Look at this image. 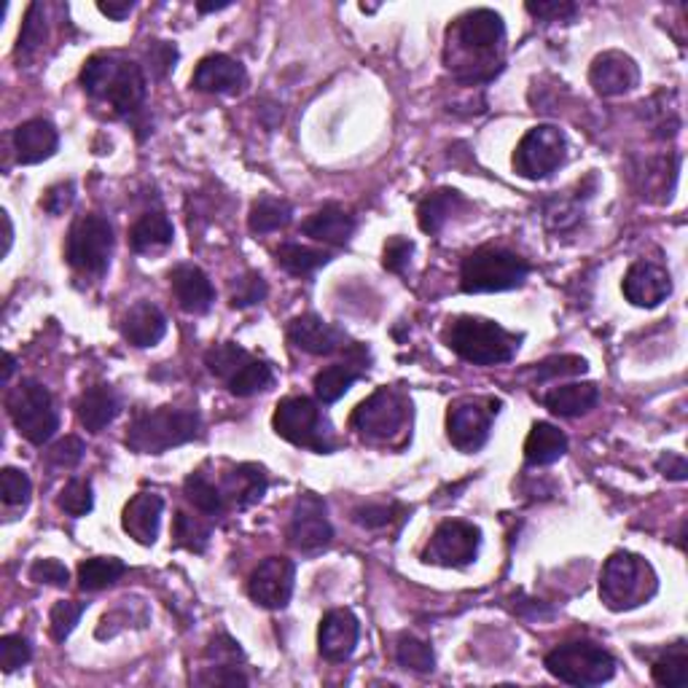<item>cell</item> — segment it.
<instances>
[{
	"mask_svg": "<svg viewBox=\"0 0 688 688\" xmlns=\"http://www.w3.org/2000/svg\"><path fill=\"white\" fill-rule=\"evenodd\" d=\"M446 41H450V46L455 44L452 57H446V63H450V70L460 74L457 76L460 81H487V78H492L503 68L500 65V52H503L506 44V25L498 11H466V14L452 22Z\"/></svg>",
	"mask_w": 688,
	"mask_h": 688,
	"instance_id": "obj_1",
	"label": "cell"
},
{
	"mask_svg": "<svg viewBox=\"0 0 688 688\" xmlns=\"http://www.w3.org/2000/svg\"><path fill=\"white\" fill-rule=\"evenodd\" d=\"M81 87L89 98L111 102L119 116L137 113L146 100V76L141 65L106 54L87 59L81 70Z\"/></svg>",
	"mask_w": 688,
	"mask_h": 688,
	"instance_id": "obj_2",
	"label": "cell"
},
{
	"mask_svg": "<svg viewBox=\"0 0 688 688\" xmlns=\"http://www.w3.org/2000/svg\"><path fill=\"white\" fill-rule=\"evenodd\" d=\"M446 347L474 366H498L514 360L522 336L511 334L490 318L460 315L446 325Z\"/></svg>",
	"mask_w": 688,
	"mask_h": 688,
	"instance_id": "obj_3",
	"label": "cell"
},
{
	"mask_svg": "<svg viewBox=\"0 0 688 688\" xmlns=\"http://www.w3.org/2000/svg\"><path fill=\"white\" fill-rule=\"evenodd\" d=\"M199 436V414L189 409L162 407L135 414L126 428V446L137 455H165L167 450L195 442Z\"/></svg>",
	"mask_w": 688,
	"mask_h": 688,
	"instance_id": "obj_4",
	"label": "cell"
},
{
	"mask_svg": "<svg viewBox=\"0 0 688 688\" xmlns=\"http://www.w3.org/2000/svg\"><path fill=\"white\" fill-rule=\"evenodd\" d=\"M656 573L643 557L615 552L600 573V597L611 611H632L656 595Z\"/></svg>",
	"mask_w": 688,
	"mask_h": 688,
	"instance_id": "obj_5",
	"label": "cell"
},
{
	"mask_svg": "<svg viewBox=\"0 0 688 688\" xmlns=\"http://www.w3.org/2000/svg\"><path fill=\"white\" fill-rule=\"evenodd\" d=\"M530 264L506 247H479L463 258L460 288L466 293H500L524 286Z\"/></svg>",
	"mask_w": 688,
	"mask_h": 688,
	"instance_id": "obj_6",
	"label": "cell"
},
{
	"mask_svg": "<svg viewBox=\"0 0 688 688\" xmlns=\"http://www.w3.org/2000/svg\"><path fill=\"white\" fill-rule=\"evenodd\" d=\"M271 425H275V433L280 439L296 446H307V450L320 452V455H329L336 446L331 422L320 412L318 403L307 396L282 398L277 403Z\"/></svg>",
	"mask_w": 688,
	"mask_h": 688,
	"instance_id": "obj_7",
	"label": "cell"
},
{
	"mask_svg": "<svg viewBox=\"0 0 688 688\" xmlns=\"http://www.w3.org/2000/svg\"><path fill=\"white\" fill-rule=\"evenodd\" d=\"M546 669L567 686H602L613 678L615 659L611 651L589 640H573L546 654Z\"/></svg>",
	"mask_w": 688,
	"mask_h": 688,
	"instance_id": "obj_8",
	"label": "cell"
},
{
	"mask_svg": "<svg viewBox=\"0 0 688 688\" xmlns=\"http://www.w3.org/2000/svg\"><path fill=\"white\" fill-rule=\"evenodd\" d=\"M5 409L16 431L30 444L44 446L59 431V412L54 407V398L38 379H22L16 388H11L5 396Z\"/></svg>",
	"mask_w": 688,
	"mask_h": 688,
	"instance_id": "obj_9",
	"label": "cell"
},
{
	"mask_svg": "<svg viewBox=\"0 0 688 688\" xmlns=\"http://www.w3.org/2000/svg\"><path fill=\"white\" fill-rule=\"evenodd\" d=\"M204 366H208L210 374L226 382L229 393L247 398L264 393V390L271 388L275 382V371L267 360H258L247 353L245 347L234 342H223L210 347L204 353Z\"/></svg>",
	"mask_w": 688,
	"mask_h": 688,
	"instance_id": "obj_10",
	"label": "cell"
},
{
	"mask_svg": "<svg viewBox=\"0 0 688 688\" xmlns=\"http://www.w3.org/2000/svg\"><path fill=\"white\" fill-rule=\"evenodd\" d=\"M113 226L98 213L81 215L74 221L65 243V258L81 275L102 277L111 267Z\"/></svg>",
	"mask_w": 688,
	"mask_h": 688,
	"instance_id": "obj_11",
	"label": "cell"
},
{
	"mask_svg": "<svg viewBox=\"0 0 688 688\" xmlns=\"http://www.w3.org/2000/svg\"><path fill=\"white\" fill-rule=\"evenodd\" d=\"M409 414L412 403L407 401V396L398 393L396 388H379L364 403H358L349 425L369 442H390L407 428Z\"/></svg>",
	"mask_w": 688,
	"mask_h": 688,
	"instance_id": "obj_12",
	"label": "cell"
},
{
	"mask_svg": "<svg viewBox=\"0 0 688 688\" xmlns=\"http://www.w3.org/2000/svg\"><path fill=\"white\" fill-rule=\"evenodd\" d=\"M567 141L554 124H539L519 141L514 151V170L528 180L548 178L565 162Z\"/></svg>",
	"mask_w": 688,
	"mask_h": 688,
	"instance_id": "obj_13",
	"label": "cell"
},
{
	"mask_svg": "<svg viewBox=\"0 0 688 688\" xmlns=\"http://www.w3.org/2000/svg\"><path fill=\"white\" fill-rule=\"evenodd\" d=\"M498 401L490 398H463L455 407H450L446 414V436L452 446L460 452H479L487 444L492 431V420L498 414Z\"/></svg>",
	"mask_w": 688,
	"mask_h": 688,
	"instance_id": "obj_14",
	"label": "cell"
},
{
	"mask_svg": "<svg viewBox=\"0 0 688 688\" xmlns=\"http://www.w3.org/2000/svg\"><path fill=\"white\" fill-rule=\"evenodd\" d=\"M481 546V530L460 519H446L431 535L422 559L442 567H466L476 559Z\"/></svg>",
	"mask_w": 688,
	"mask_h": 688,
	"instance_id": "obj_15",
	"label": "cell"
},
{
	"mask_svg": "<svg viewBox=\"0 0 688 688\" xmlns=\"http://www.w3.org/2000/svg\"><path fill=\"white\" fill-rule=\"evenodd\" d=\"M288 541L304 554H315L334 541V528L325 517V503L318 495H301L288 522Z\"/></svg>",
	"mask_w": 688,
	"mask_h": 688,
	"instance_id": "obj_16",
	"label": "cell"
},
{
	"mask_svg": "<svg viewBox=\"0 0 688 688\" xmlns=\"http://www.w3.org/2000/svg\"><path fill=\"white\" fill-rule=\"evenodd\" d=\"M296 584V565L286 557H267L256 570L251 573L247 581V595L256 606L280 611L291 602Z\"/></svg>",
	"mask_w": 688,
	"mask_h": 688,
	"instance_id": "obj_17",
	"label": "cell"
},
{
	"mask_svg": "<svg viewBox=\"0 0 688 688\" xmlns=\"http://www.w3.org/2000/svg\"><path fill=\"white\" fill-rule=\"evenodd\" d=\"M589 81L597 95L602 98H619L632 92L640 84V68L635 59L624 52H602L597 54L589 68Z\"/></svg>",
	"mask_w": 688,
	"mask_h": 688,
	"instance_id": "obj_18",
	"label": "cell"
},
{
	"mask_svg": "<svg viewBox=\"0 0 688 688\" xmlns=\"http://www.w3.org/2000/svg\"><path fill=\"white\" fill-rule=\"evenodd\" d=\"M358 637H360L358 615L347 611V608H336V611H329L323 615V621H320L318 648L320 654H323V659L344 662L353 656Z\"/></svg>",
	"mask_w": 688,
	"mask_h": 688,
	"instance_id": "obj_19",
	"label": "cell"
},
{
	"mask_svg": "<svg viewBox=\"0 0 688 688\" xmlns=\"http://www.w3.org/2000/svg\"><path fill=\"white\" fill-rule=\"evenodd\" d=\"M624 296L630 304L654 310L669 293H673V280L669 271L654 262H635L624 275Z\"/></svg>",
	"mask_w": 688,
	"mask_h": 688,
	"instance_id": "obj_20",
	"label": "cell"
},
{
	"mask_svg": "<svg viewBox=\"0 0 688 688\" xmlns=\"http://www.w3.org/2000/svg\"><path fill=\"white\" fill-rule=\"evenodd\" d=\"M288 340L307 355H334L349 347L347 334L318 315H299L288 325Z\"/></svg>",
	"mask_w": 688,
	"mask_h": 688,
	"instance_id": "obj_21",
	"label": "cell"
},
{
	"mask_svg": "<svg viewBox=\"0 0 688 688\" xmlns=\"http://www.w3.org/2000/svg\"><path fill=\"white\" fill-rule=\"evenodd\" d=\"M247 84V74L229 54H210L197 65L191 87L208 95H234Z\"/></svg>",
	"mask_w": 688,
	"mask_h": 688,
	"instance_id": "obj_22",
	"label": "cell"
},
{
	"mask_svg": "<svg viewBox=\"0 0 688 688\" xmlns=\"http://www.w3.org/2000/svg\"><path fill=\"white\" fill-rule=\"evenodd\" d=\"M347 353H349V360L325 366L323 371L315 374V396L323 403H336L349 388H353L355 382H358L360 377H364L366 358H369L364 344H349Z\"/></svg>",
	"mask_w": 688,
	"mask_h": 688,
	"instance_id": "obj_23",
	"label": "cell"
},
{
	"mask_svg": "<svg viewBox=\"0 0 688 688\" xmlns=\"http://www.w3.org/2000/svg\"><path fill=\"white\" fill-rule=\"evenodd\" d=\"M162 511H165V500L156 492H141L126 503L122 528L132 541H137L141 546H154L159 539V524H162Z\"/></svg>",
	"mask_w": 688,
	"mask_h": 688,
	"instance_id": "obj_24",
	"label": "cell"
},
{
	"mask_svg": "<svg viewBox=\"0 0 688 688\" xmlns=\"http://www.w3.org/2000/svg\"><path fill=\"white\" fill-rule=\"evenodd\" d=\"M170 286L175 299H178L180 310L189 312V315H204V312L213 307L215 301V288L210 282V277L195 264H180L173 269Z\"/></svg>",
	"mask_w": 688,
	"mask_h": 688,
	"instance_id": "obj_25",
	"label": "cell"
},
{
	"mask_svg": "<svg viewBox=\"0 0 688 688\" xmlns=\"http://www.w3.org/2000/svg\"><path fill=\"white\" fill-rule=\"evenodd\" d=\"M59 148V135L46 119H30L14 130V151L20 165H38L52 159Z\"/></svg>",
	"mask_w": 688,
	"mask_h": 688,
	"instance_id": "obj_26",
	"label": "cell"
},
{
	"mask_svg": "<svg viewBox=\"0 0 688 688\" xmlns=\"http://www.w3.org/2000/svg\"><path fill=\"white\" fill-rule=\"evenodd\" d=\"M267 487H269L267 470L256 466V463H243V466H234L226 476H223L221 490L226 503H232L234 509H251L253 503H258V500L267 495Z\"/></svg>",
	"mask_w": 688,
	"mask_h": 688,
	"instance_id": "obj_27",
	"label": "cell"
},
{
	"mask_svg": "<svg viewBox=\"0 0 688 688\" xmlns=\"http://www.w3.org/2000/svg\"><path fill=\"white\" fill-rule=\"evenodd\" d=\"M167 318L151 301H137L122 320V336L135 347H154L165 340Z\"/></svg>",
	"mask_w": 688,
	"mask_h": 688,
	"instance_id": "obj_28",
	"label": "cell"
},
{
	"mask_svg": "<svg viewBox=\"0 0 688 688\" xmlns=\"http://www.w3.org/2000/svg\"><path fill=\"white\" fill-rule=\"evenodd\" d=\"M119 409H122V398L116 396V390L108 388V385H95V388L84 390L81 398L76 401L78 422L89 433L106 431L116 420Z\"/></svg>",
	"mask_w": 688,
	"mask_h": 688,
	"instance_id": "obj_29",
	"label": "cell"
},
{
	"mask_svg": "<svg viewBox=\"0 0 688 688\" xmlns=\"http://www.w3.org/2000/svg\"><path fill=\"white\" fill-rule=\"evenodd\" d=\"M301 232L325 245H344L355 232V219L340 204H323L304 221Z\"/></svg>",
	"mask_w": 688,
	"mask_h": 688,
	"instance_id": "obj_30",
	"label": "cell"
},
{
	"mask_svg": "<svg viewBox=\"0 0 688 688\" xmlns=\"http://www.w3.org/2000/svg\"><path fill=\"white\" fill-rule=\"evenodd\" d=\"M600 401V388L595 382H576V385H559L552 393L543 396V407L559 418H578L587 414Z\"/></svg>",
	"mask_w": 688,
	"mask_h": 688,
	"instance_id": "obj_31",
	"label": "cell"
},
{
	"mask_svg": "<svg viewBox=\"0 0 688 688\" xmlns=\"http://www.w3.org/2000/svg\"><path fill=\"white\" fill-rule=\"evenodd\" d=\"M567 452V436L552 422H535L524 442V460L528 466H552Z\"/></svg>",
	"mask_w": 688,
	"mask_h": 688,
	"instance_id": "obj_32",
	"label": "cell"
},
{
	"mask_svg": "<svg viewBox=\"0 0 688 688\" xmlns=\"http://www.w3.org/2000/svg\"><path fill=\"white\" fill-rule=\"evenodd\" d=\"M173 223L162 210H151V213L141 215L130 232V245L135 253H151L162 251V247L173 245Z\"/></svg>",
	"mask_w": 688,
	"mask_h": 688,
	"instance_id": "obj_33",
	"label": "cell"
},
{
	"mask_svg": "<svg viewBox=\"0 0 688 688\" xmlns=\"http://www.w3.org/2000/svg\"><path fill=\"white\" fill-rule=\"evenodd\" d=\"M463 197L460 191L455 189H442V191H433L431 197H425L418 208V221L420 229L425 234H436L442 232L444 223L457 213V208H463Z\"/></svg>",
	"mask_w": 688,
	"mask_h": 688,
	"instance_id": "obj_34",
	"label": "cell"
},
{
	"mask_svg": "<svg viewBox=\"0 0 688 688\" xmlns=\"http://www.w3.org/2000/svg\"><path fill=\"white\" fill-rule=\"evenodd\" d=\"M654 684L664 688H686L688 686V645L686 640L667 645L651 667Z\"/></svg>",
	"mask_w": 688,
	"mask_h": 688,
	"instance_id": "obj_35",
	"label": "cell"
},
{
	"mask_svg": "<svg viewBox=\"0 0 688 688\" xmlns=\"http://www.w3.org/2000/svg\"><path fill=\"white\" fill-rule=\"evenodd\" d=\"M293 221L291 202L280 197H258L253 202L251 215H247V226L253 234H269L277 229H286Z\"/></svg>",
	"mask_w": 688,
	"mask_h": 688,
	"instance_id": "obj_36",
	"label": "cell"
},
{
	"mask_svg": "<svg viewBox=\"0 0 688 688\" xmlns=\"http://www.w3.org/2000/svg\"><path fill=\"white\" fill-rule=\"evenodd\" d=\"M277 264L288 271V275L296 277H307L312 271L325 267L331 262V256L325 251H318V247L310 245H299V243H286L277 247Z\"/></svg>",
	"mask_w": 688,
	"mask_h": 688,
	"instance_id": "obj_37",
	"label": "cell"
},
{
	"mask_svg": "<svg viewBox=\"0 0 688 688\" xmlns=\"http://www.w3.org/2000/svg\"><path fill=\"white\" fill-rule=\"evenodd\" d=\"M126 573V565L116 557H92L78 565V587L84 591H100L113 587Z\"/></svg>",
	"mask_w": 688,
	"mask_h": 688,
	"instance_id": "obj_38",
	"label": "cell"
},
{
	"mask_svg": "<svg viewBox=\"0 0 688 688\" xmlns=\"http://www.w3.org/2000/svg\"><path fill=\"white\" fill-rule=\"evenodd\" d=\"M184 492H186V498L195 503V509H199L208 517H223V511L229 509L221 487L215 485V481H210L204 474H199V470L184 481Z\"/></svg>",
	"mask_w": 688,
	"mask_h": 688,
	"instance_id": "obj_39",
	"label": "cell"
},
{
	"mask_svg": "<svg viewBox=\"0 0 688 688\" xmlns=\"http://www.w3.org/2000/svg\"><path fill=\"white\" fill-rule=\"evenodd\" d=\"M46 35H49V22H46L44 3H30L20 30V41H16V57H33L46 44Z\"/></svg>",
	"mask_w": 688,
	"mask_h": 688,
	"instance_id": "obj_40",
	"label": "cell"
},
{
	"mask_svg": "<svg viewBox=\"0 0 688 688\" xmlns=\"http://www.w3.org/2000/svg\"><path fill=\"white\" fill-rule=\"evenodd\" d=\"M30 495H33V481L25 470L20 468H3L0 470V498L9 511H25L30 503Z\"/></svg>",
	"mask_w": 688,
	"mask_h": 688,
	"instance_id": "obj_41",
	"label": "cell"
},
{
	"mask_svg": "<svg viewBox=\"0 0 688 688\" xmlns=\"http://www.w3.org/2000/svg\"><path fill=\"white\" fill-rule=\"evenodd\" d=\"M396 662L401 664V667L414 669V673H433V669H436V656H433L431 645H428L425 640L412 635L398 637Z\"/></svg>",
	"mask_w": 688,
	"mask_h": 688,
	"instance_id": "obj_42",
	"label": "cell"
},
{
	"mask_svg": "<svg viewBox=\"0 0 688 688\" xmlns=\"http://www.w3.org/2000/svg\"><path fill=\"white\" fill-rule=\"evenodd\" d=\"M173 539L180 548H189V552L202 554L210 543V528L199 522L197 517L178 511L173 522Z\"/></svg>",
	"mask_w": 688,
	"mask_h": 688,
	"instance_id": "obj_43",
	"label": "cell"
},
{
	"mask_svg": "<svg viewBox=\"0 0 688 688\" xmlns=\"http://www.w3.org/2000/svg\"><path fill=\"white\" fill-rule=\"evenodd\" d=\"M57 506L68 517H87L95 506L92 485L84 479H70L68 485L63 487V492H59Z\"/></svg>",
	"mask_w": 688,
	"mask_h": 688,
	"instance_id": "obj_44",
	"label": "cell"
},
{
	"mask_svg": "<svg viewBox=\"0 0 688 688\" xmlns=\"http://www.w3.org/2000/svg\"><path fill=\"white\" fill-rule=\"evenodd\" d=\"M84 611H87V602H76V600L57 602V606L52 608V615H49L52 637L63 643V640H68L70 635H74L76 624L81 621Z\"/></svg>",
	"mask_w": 688,
	"mask_h": 688,
	"instance_id": "obj_45",
	"label": "cell"
},
{
	"mask_svg": "<svg viewBox=\"0 0 688 688\" xmlns=\"http://www.w3.org/2000/svg\"><path fill=\"white\" fill-rule=\"evenodd\" d=\"M589 364L581 358V355H554V358H546L543 364L535 366V377L539 382H552V379L559 377H578V374H587Z\"/></svg>",
	"mask_w": 688,
	"mask_h": 688,
	"instance_id": "obj_46",
	"label": "cell"
},
{
	"mask_svg": "<svg viewBox=\"0 0 688 688\" xmlns=\"http://www.w3.org/2000/svg\"><path fill=\"white\" fill-rule=\"evenodd\" d=\"M403 514H407V511L398 503H369L364 506V509H355L353 519L366 530H382L390 528L396 519H403Z\"/></svg>",
	"mask_w": 688,
	"mask_h": 688,
	"instance_id": "obj_47",
	"label": "cell"
},
{
	"mask_svg": "<svg viewBox=\"0 0 688 688\" xmlns=\"http://www.w3.org/2000/svg\"><path fill=\"white\" fill-rule=\"evenodd\" d=\"M264 299H267V280H264L258 271H247L245 277H240V280L234 282L232 307H237V310L262 304Z\"/></svg>",
	"mask_w": 688,
	"mask_h": 688,
	"instance_id": "obj_48",
	"label": "cell"
},
{
	"mask_svg": "<svg viewBox=\"0 0 688 688\" xmlns=\"http://www.w3.org/2000/svg\"><path fill=\"white\" fill-rule=\"evenodd\" d=\"M33 659V648H30L27 637L22 635H3L0 637V667L3 673H16L20 667Z\"/></svg>",
	"mask_w": 688,
	"mask_h": 688,
	"instance_id": "obj_49",
	"label": "cell"
},
{
	"mask_svg": "<svg viewBox=\"0 0 688 688\" xmlns=\"http://www.w3.org/2000/svg\"><path fill=\"white\" fill-rule=\"evenodd\" d=\"M524 9L541 22H570L578 14V5L567 3V0H539V3H528Z\"/></svg>",
	"mask_w": 688,
	"mask_h": 688,
	"instance_id": "obj_50",
	"label": "cell"
},
{
	"mask_svg": "<svg viewBox=\"0 0 688 688\" xmlns=\"http://www.w3.org/2000/svg\"><path fill=\"white\" fill-rule=\"evenodd\" d=\"M414 256V243L407 237H390L388 243H385V253H382V264L385 269L393 271V275H403L409 267V262H412Z\"/></svg>",
	"mask_w": 688,
	"mask_h": 688,
	"instance_id": "obj_51",
	"label": "cell"
},
{
	"mask_svg": "<svg viewBox=\"0 0 688 688\" xmlns=\"http://www.w3.org/2000/svg\"><path fill=\"white\" fill-rule=\"evenodd\" d=\"M146 63L151 76L165 78L175 68V63H178V49H175V44H170V41H154L146 52Z\"/></svg>",
	"mask_w": 688,
	"mask_h": 688,
	"instance_id": "obj_52",
	"label": "cell"
},
{
	"mask_svg": "<svg viewBox=\"0 0 688 688\" xmlns=\"http://www.w3.org/2000/svg\"><path fill=\"white\" fill-rule=\"evenodd\" d=\"M208 659L215 667H237L245 659V654L237 640H232L229 635H215L208 645Z\"/></svg>",
	"mask_w": 688,
	"mask_h": 688,
	"instance_id": "obj_53",
	"label": "cell"
},
{
	"mask_svg": "<svg viewBox=\"0 0 688 688\" xmlns=\"http://www.w3.org/2000/svg\"><path fill=\"white\" fill-rule=\"evenodd\" d=\"M84 452H87V446H84L81 439L65 436L63 442H57L49 452H46V457H49L52 466L57 468H76L78 463L84 460Z\"/></svg>",
	"mask_w": 688,
	"mask_h": 688,
	"instance_id": "obj_54",
	"label": "cell"
},
{
	"mask_svg": "<svg viewBox=\"0 0 688 688\" xmlns=\"http://www.w3.org/2000/svg\"><path fill=\"white\" fill-rule=\"evenodd\" d=\"M74 199H76L74 180H63V184L46 189L44 199H41V208H44L49 215H63L65 210H70Z\"/></svg>",
	"mask_w": 688,
	"mask_h": 688,
	"instance_id": "obj_55",
	"label": "cell"
},
{
	"mask_svg": "<svg viewBox=\"0 0 688 688\" xmlns=\"http://www.w3.org/2000/svg\"><path fill=\"white\" fill-rule=\"evenodd\" d=\"M30 578L35 584H49V587H65L70 581V573L59 559H38L30 567Z\"/></svg>",
	"mask_w": 688,
	"mask_h": 688,
	"instance_id": "obj_56",
	"label": "cell"
},
{
	"mask_svg": "<svg viewBox=\"0 0 688 688\" xmlns=\"http://www.w3.org/2000/svg\"><path fill=\"white\" fill-rule=\"evenodd\" d=\"M199 686H247V675L243 673V667H208L202 675L197 678Z\"/></svg>",
	"mask_w": 688,
	"mask_h": 688,
	"instance_id": "obj_57",
	"label": "cell"
},
{
	"mask_svg": "<svg viewBox=\"0 0 688 688\" xmlns=\"http://www.w3.org/2000/svg\"><path fill=\"white\" fill-rule=\"evenodd\" d=\"M656 468H659V474L667 476V479H675V481H684L688 476L686 457L673 455V452H664L659 460H656Z\"/></svg>",
	"mask_w": 688,
	"mask_h": 688,
	"instance_id": "obj_58",
	"label": "cell"
},
{
	"mask_svg": "<svg viewBox=\"0 0 688 688\" xmlns=\"http://www.w3.org/2000/svg\"><path fill=\"white\" fill-rule=\"evenodd\" d=\"M98 9L106 16H111V20L122 22V20H126V16L132 14L135 3H130V0H122V3H116V0H108V3H98Z\"/></svg>",
	"mask_w": 688,
	"mask_h": 688,
	"instance_id": "obj_59",
	"label": "cell"
},
{
	"mask_svg": "<svg viewBox=\"0 0 688 688\" xmlns=\"http://www.w3.org/2000/svg\"><path fill=\"white\" fill-rule=\"evenodd\" d=\"M0 221H3V256H9L11 243H14V226H11V215L5 210L0 213Z\"/></svg>",
	"mask_w": 688,
	"mask_h": 688,
	"instance_id": "obj_60",
	"label": "cell"
},
{
	"mask_svg": "<svg viewBox=\"0 0 688 688\" xmlns=\"http://www.w3.org/2000/svg\"><path fill=\"white\" fill-rule=\"evenodd\" d=\"M229 0H221V3H197V11L199 14H213V11H223V9H229Z\"/></svg>",
	"mask_w": 688,
	"mask_h": 688,
	"instance_id": "obj_61",
	"label": "cell"
},
{
	"mask_svg": "<svg viewBox=\"0 0 688 688\" xmlns=\"http://www.w3.org/2000/svg\"><path fill=\"white\" fill-rule=\"evenodd\" d=\"M14 369H16V358L11 353H5V371H3L5 385H9V379H11V374H14Z\"/></svg>",
	"mask_w": 688,
	"mask_h": 688,
	"instance_id": "obj_62",
	"label": "cell"
}]
</instances>
